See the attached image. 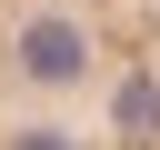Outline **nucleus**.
Masks as SVG:
<instances>
[{"label":"nucleus","mask_w":160,"mask_h":150,"mask_svg":"<svg viewBox=\"0 0 160 150\" xmlns=\"http://www.w3.org/2000/svg\"><path fill=\"white\" fill-rule=\"evenodd\" d=\"M0 150H160V0H0Z\"/></svg>","instance_id":"f257e3e1"}]
</instances>
